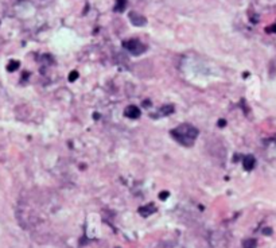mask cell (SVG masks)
Wrapping results in <instances>:
<instances>
[{"label":"cell","mask_w":276,"mask_h":248,"mask_svg":"<svg viewBox=\"0 0 276 248\" xmlns=\"http://www.w3.org/2000/svg\"><path fill=\"white\" fill-rule=\"evenodd\" d=\"M198 134H200L198 129L194 127V125L187 124V123L180 124L171 131V136H173L179 144L186 146V147L193 146L195 139L198 138Z\"/></svg>","instance_id":"cell-1"},{"label":"cell","mask_w":276,"mask_h":248,"mask_svg":"<svg viewBox=\"0 0 276 248\" xmlns=\"http://www.w3.org/2000/svg\"><path fill=\"white\" fill-rule=\"evenodd\" d=\"M123 47L125 49V50H128L131 54H133V55H140V54H143L144 51L147 50V47L144 46L140 40H138V39L124 40V42H123Z\"/></svg>","instance_id":"cell-2"},{"label":"cell","mask_w":276,"mask_h":248,"mask_svg":"<svg viewBox=\"0 0 276 248\" xmlns=\"http://www.w3.org/2000/svg\"><path fill=\"white\" fill-rule=\"evenodd\" d=\"M128 16H129L131 23H132L133 26H136V27H142V26H146V24H147V19L142 15V13H138V12H135V11H131V12L128 13Z\"/></svg>","instance_id":"cell-3"},{"label":"cell","mask_w":276,"mask_h":248,"mask_svg":"<svg viewBox=\"0 0 276 248\" xmlns=\"http://www.w3.org/2000/svg\"><path fill=\"white\" fill-rule=\"evenodd\" d=\"M124 115H125V118H128V119L136 120V119H139V118H140V115H142V112H140L139 107H136V105H129V107H127V108H125Z\"/></svg>","instance_id":"cell-4"},{"label":"cell","mask_w":276,"mask_h":248,"mask_svg":"<svg viewBox=\"0 0 276 248\" xmlns=\"http://www.w3.org/2000/svg\"><path fill=\"white\" fill-rule=\"evenodd\" d=\"M255 165H256V159H255V156H253V155L244 156L242 166H244V169H245L247 171H251V170L255 169Z\"/></svg>","instance_id":"cell-5"},{"label":"cell","mask_w":276,"mask_h":248,"mask_svg":"<svg viewBox=\"0 0 276 248\" xmlns=\"http://www.w3.org/2000/svg\"><path fill=\"white\" fill-rule=\"evenodd\" d=\"M156 212V208L154 204H150V205H146V206H142V208H139V213L143 216V217H148L150 214L155 213Z\"/></svg>","instance_id":"cell-6"},{"label":"cell","mask_w":276,"mask_h":248,"mask_svg":"<svg viewBox=\"0 0 276 248\" xmlns=\"http://www.w3.org/2000/svg\"><path fill=\"white\" fill-rule=\"evenodd\" d=\"M127 3L128 0H116V4H115V12H124L125 11V7H127Z\"/></svg>","instance_id":"cell-7"},{"label":"cell","mask_w":276,"mask_h":248,"mask_svg":"<svg viewBox=\"0 0 276 248\" xmlns=\"http://www.w3.org/2000/svg\"><path fill=\"white\" fill-rule=\"evenodd\" d=\"M173 112H174V105L167 104V105H163L159 109V115L158 116H167V115H171Z\"/></svg>","instance_id":"cell-8"},{"label":"cell","mask_w":276,"mask_h":248,"mask_svg":"<svg viewBox=\"0 0 276 248\" xmlns=\"http://www.w3.org/2000/svg\"><path fill=\"white\" fill-rule=\"evenodd\" d=\"M19 66H20V62H19V61L12 60V61L8 62V65H7V70H8V71H15Z\"/></svg>","instance_id":"cell-9"},{"label":"cell","mask_w":276,"mask_h":248,"mask_svg":"<svg viewBox=\"0 0 276 248\" xmlns=\"http://www.w3.org/2000/svg\"><path fill=\"white\" fill-rule=\"evenodd\" d=\"M256 247V240L253 239H248V240L244 241V248H255Z\"/></svg>","instance_id":"cell-10"},{"label":"cell","mask_w":276,"mask_h":248,"mask_svg":"<svg viewBox=\"0 0 276 248\" xmlns=\"http://www.w3.org/2000/svg\"><path fill=\"white\" fill-rule=\"evenodd\" d=\"M77 78H78V71H77V70H71L69 73V81H70V82H73V81H76Z\"/></svg>","instance_id":"cell-11"},{"label":"cell","mask_w":276,"mask_h":248,"mask_svg":"<svg viewBox=\"0 0 276 248\" xmlns=\"http://www.w3.org/2000/svg\"><path fill=\"white\" fill-rule=\"evenodd\" d=\"M167 197H169V192H162L160 194H159V198H160V200H166Z\"/></svg>","instance_id":"cell-12"},{"label":"cell","mask_w":276,"mask_h":248,"mask_svg":"<svg viewBox=\"0 0 276 248\" xmlns=\"http://www.w3.org/2000/svg\"><path fill=\"white\" fill-rule=\"evenodd\" d=\"M267 31H268V33H276V24L268 27V29H267Z\"/></svg>","instance_id":"cell-13"},{"label":"cell","mask_w":276,"mask_h":248,"mask_svg":"<svg viewBox=\"0 0 276 248\" xmlns=\"http://www.w3.org/2000/svg\"><path fill=\"white\" fill-rule=\"evenodd\" d=\"M225 125H226V120L220 119V120H218V127H225Z\"/></svg>","instance_id":"cell-14"},{"label":"cell","mask_w":276,"mask_h":248,"mask_svg":"<svg viewBox=\"0 0 276 248\" xmlns=\"http://www.w3.org/2000/svg\"><path fill=\"white\" fill-rule=\"evenodd\" d=\"M263 233H264V235H271V233H272V231H271V228H265L264 231H263Z\"/></svg>","instance_id":"cell-15"},{"label":"cell","mask_w":276,"mask_h":248,"mask_svg":"<svg viewBox=\"0 0 276 248\" xmlns=\"http://www.w3.org/2000/svg\"><path fill=\"white\" fill-rule=\"evenodd\" d=\"M148 105H151V101H144V107H148Z\"/></svg>","instance_id":"cell-16"}]
</instances>
